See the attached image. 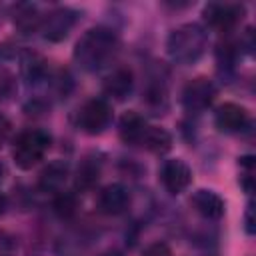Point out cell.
I'll list each match as a JSON object with an SVG mask.
<instances>
[{"mask_svg":"<svg viewBox=\"0 0 256 256\" xmlns=\"http://www.w3.org/2000/svg\"><path fill=\"white\" fill-rule=\"evenodd\" d=\"M118 50V36L108 26H94L86 30L74 46V60L82 70L96 72L106 66Z\"/></svg>","mask_w":256,"mask_h":256,"instance_id":"obj_1","label":"cell"},{"mask_svg":"<svg viewBox=\"0 0 256 256\" xmlns=\"http://www.w3.org/2000/svg\"><path fill=\"white\" fill-rule=\"evenodd\" d=\"M208 48V34L196 22H186L174 28L166 40L170 58L178 64H194Z\"/></svg>","mask_w":256,"mask_h":256,"instance_id":"obj_2","label":"cell"},{"mask_svg":"<svg viewBox=\"0 0 256 256\" xmlns=\"http://www.w3.org/2000/svg\"><path fill=\"white\" fill-rule=\"evenodd\" d=\"M50 148V136L42 130L22 132L12 146V160L20 170H30L36 166Z\"/></svg>","mask_w":256,"mask_h":256,"instance_id":"obj_3","label":"cell"},{"mask_svg":"<svg viewBox=\"0 0 256 256\" xmlns=\"http://www.w3.org/2000/svg\"><path fill=\"white\" fill-rule=\"evenodd\" d=\"M112 122V106L104 98L84 102L76 114V126L86 134H100Z\"/></svg>","mask_w":256,"mask_h":256,"instance_id":"obj_4","label":"cell"},{"mask_svg":"<svg viewBox=\"0 0 256 256\" xmlns=\"http://www.w3.org/2000/svg\"><path fill=\"white\" fill-rule=\"evenodd\" d=\"M206 24L212 30L218 32H230L244 16V6L242 4H232V2H212L208 6H204L202 12Z\"/></svg>","mask_w":256,"mask_h":256,"instance_id":"obj_5","label":"cell"},{"mask_svg":"<svg viewBox=\"0 0 256 256\" xmlns=\"http://www.w3.org/2000/svg\"><path fill=\"white\" fill-rule=\"evenodd\" d=\"M214 96H216V88H214L212 80L206 76H198V78H192L184 86L182 104L190 112H202L212 104Z\"/></svg>","mask_w":256,"mask_h":256,"instance_id":"obj_6","label":"cell"},{"mask_svg":"<svg viewBox=\"0 0 256 256\" xmlns=\"http://www.w3.org/2000/svg\"><path fill=\"white\" fill-rule=\"evenodd\" d=\"M74 24H76V12L74 10L56 8V10L48 12L46 16H42L40 30H42V36L48 42H60L70 34Z\"/></svg>","mask_w":256,"mask_h":256,"instance_id":"obj_7","label":"cell"},{"mask_svg":"<svg viewBox=\"0 0 256 256\" xmlns=\"http://www.w3.org/2000/svg\"><path fill=\"white\" fill-rule=\"evenodd\" d=\"M160 180H162V186L170 194H182L192 182V170L184 160L172 158V160H166L162 164Z\"/></svg>","mask_w":256,"mask_h":256,"instance_id":"obj_8","label":"cell"},{"mask_svg":"<svg viewBox=\"0 0 256 256\" xmlns=\"http://www.w3.org/2000/svg\"><path fill=\"white\" fill-rule=\"evenodd\" d=\"M214 122H216L218 130L234 134V132L244 130L250 124V114L244 106L234 104V102H226V104L218 106V110L214 114Z\"/></svg>","mask_w":256,"mask_h":256,"instance_id":"obj_9","label":"cell"},{"mask_svg":"<svg viewBox=\"0 0 256 256\" xmlns=\"http://www.w3.org/2000/svg\"><path fill=\"white\" fill-rule=\"evenodd\" d=\"M130 206V192L122 184H108L98 196V208L108 216H118Z\"/></svg>","mask_w":256,"mask_h":256,"instance_id":"obj_10","label":"cell"},{"mask_svg":"<svg viewBox=\"0 0 256 256\" xmlns=\"http://www.w3.org/2000/svg\"><path fill=\"white\" fill-rule=\"evenodd\" d=\"M192 206L206 220H218L224 216V200L214 190H206V188L196 190L192 194Z\"/></svg>","mask_w":256,"mask_h":256,"instance_id":"obj_11","label":"cell"},{"mask_svg":"<svg viewBox=\"0 0 256 256\" xmlns=\"http://www.w3.org/2000/svg\"><path fill=\"white\" fill-rule=\"evenodd\" d=\"M102 174V158L98 154H86L78 168H76V176H74V184L78 190H90L96 186V182L100 180Z\"/></svg>","mask_w":256,"mask_h":256,"instance_id":"obj_12","label":"cell"},{"mask_svg":"<svg viewBox=\"0 0 256 256\" xmlns=\"http://www.w3.org/2000/svg\"><path fill=\"white\" fill-rule=\"evenodd\" d=\"M104 94L110 96L112 100H124L130 96L132 88H134V76L132 70L128 68H116L114 72H110L104 80Z\"/></svg>","mask_w":256,"mask_h":256,"instance_id":"obj_13","label":"cell"},{"mask_svg":"<svg viewBox=\"0 0 256 256\" xmlns=\"http://www.w3.org/2000/svg\"><path fill=\"white\" fill-rule=\"evenodd\" d=\"M146 130H148V122L134 110L126 112L120 118L118 132H120V138L126 144H142V138H144Z\"/></svg>","mask_w":256,"mask_h":256,"instance_id":"obj_14","label":"cell"},{"mask_svg":"<svg viewBox=\"0 0 256 256\" xmlns=\"http://www.w3.org/2000/svg\"><path fill=\"white\" fill-rule=\"evenodd\" d=\"M68 178V164L62 160H54L40 172V188L44 192H60Z\"/></svg>","mask_w":256,"mask_h":256,"instance_id":"obj_15","label":"cell"},{"mask_svg":"<svg viewBox=\"0 0 256 256\" xmlns=\"http://www.w3.org/2000/svg\"><path fill=\"white\" fill-rule=\"evenodd\" d=\"M14 24L24 34H30V32H34V30L40 28L42 16L38 14V8L36 6H32V4H20L14 10Z\"/></svg>","mask_w":256,"mask_h":256,"instance_id":"obj_16","label":"cell"},{"mask_svg":"<svg viewBox=\"0 0 256 256\" xmlns=\"http://www.w3.org/2000/svg\"><path fill=\"white\" fill-rule=\"evenodd\" d=\"M142 146L148 148L154 154H164L172 148V136L158 126H148L144 138H142Z\"/></svg>","mask_w":256,"mask_h":256,"instance_id":"obj_17","label":"cell"},{"mask_svg":"<svg viewBox=\"0 0 256 256\" xmlns=\"http://www.w3.org/2000/svg\"><path fill=\"white\" fill-rule=\"evenodd\" d=\"M46 60L36 54V52H26L22 56V76L26 78V82L36 84L46 76Z\"/></svg>","mask_w":256,"mask_h":256,"instance_id":"obj_18","label":"cell"},{"mask_svg":"<svg viewBox=\"0 0 256 256\" xmlns=\"http://www.w3.org/2000/svg\"><path fill=\"white\" fill-rule=\"evenodd\" d=\"M76 210H78V198H76V194L66 192V190H60L56 194V198H54V212L60 218L68 220V218H72L76 214Z\"/></svg>","mask_w":256,"mask_h":256,"instance_id":"obj_19","label":"cell"},{"mask_svg":"<svg viewBox=\"0 0 256 256\" xmlns=\"http://www.w3.org/2000/svg\"><path fill=\"white\" fill-rule=\"evenodd\" d=\"M144 256H172V252L166 242H154L144 250Z\"/></svg>","mask_w":256,"mask_h":256,"instance_id":"obj_20","label":"cell"},{"mask_svg":"<svg viewBox=\"0 0 256 256\" xmlns=\"http://www.w3.org/2000/svg\"><path fill=\"white\" fill-rule=\"evenodd\" d=\"M244 230L246 234H254L256 232V222H254V204L248 202L246 212H244Z\"/></svg>","mask_w":256,"mask_h":256,"instance_id":"obj_21","label":"cell"},{"mask_svg":"<svg viewBox=\"0 0 256 256\" xmlns=\"http://www.w3.org/2000/svg\"><path fill=\"white\" fill-rule=\"evenodd\" d=\"M8 134H10V122L4 116H0V146L6 142Z\"/></svg>","mask_w":256,"mask_h":256,"instance_id":"obj_22","label":"cell"},{"mask_svg":"<svg viewBox=\"0 0 256 256\" xmlns=\"http://www.w3.org/2000/svg\"><path fill=\"white\" fill-rule=\"evenodd\" d=\"M6 206H8V200H6V196H4V192H0V216L6 212Z\"/></svg>","mask_w":256,"mask_h":256,"instance_id":"obj_23","label":"cell"},{"mask_svg":"<svg viewBox=\"0 0 256 256\" xmlns=\"http://www.w3.org/2000/svg\"><path fill=\"white\" fill-rule=\"evenodd\" d=\"M102 256H122L120 252H116V250H110V252H104Z\"/></svg>","mask_w":256,"mask_h":256,"instance_id":"obj_24","label":"cell"}]
</instances>
